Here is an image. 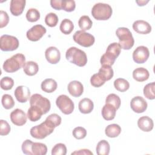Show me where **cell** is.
Returning a JSON list of instances; mask_svg holds the SVG:
<instances>
[{
    "instance_id": "cell-1",
    "label": "cell",
    "mask_w": 155,
    "mask_h": 155,
    "mask_svg": "<svg viewBox=\"0 0 155 155\" xmlns=\"http://www.w3.org/2000/svg\"><path fill=\"white\" fill-rule=\"evenodd\" d=\"M121 51V47L119 43L113 42L110 44L106 50V52L101 56L100 62L101 65L111 66L114 64L115 60L119 56Z\"/></svg>"
},
{
    "instance_id": "cell-2",
    "label": "cell",
    "mask_w": 155,
    "mask_h": 155,
    "mask_svg": "<svg viewBox=\"0 0 155 155\" xmlns=\"http://www.w3.org/2000/svg\"><path fill=\"white\" fill-rule=\"evenodd\" d=\"M21 148L23 153L27 155H45L47 152V147L45 144L33 142L30 139L23 142Z\"/></svg>"
},
{
    "instance_id": "cell-3",
    "label": "cell",
    "mask_w": 155,
    "mask_h": 155,
    "mask_svg": "<svg viewBox=\"0 0 155 155\" xmlns=\"http://www.w3.org/2000/svg\"><path fill=\"white\" fill-rule=\"evenodd\" d=\"M66 59L71 63L79 67H84L87 63L86 53L75 47H71L66 51Z\"/></svg>"
},
{
    "instance_id": "cell-4",
    "label": "cell",
    "mask_w": 155,
    "mask_h": 155,
    "mask_svg": "<svg viewBox=\"0 0 155 155\" xmlns=\"http://www.w3.org/2000/svg\"><path fill=\"white\" fill-rule=\"evenodd\" d=\"M25 63V56L22 53H17L5 61L2 68L7 73H14L23 68Z\"/></svg>"
},
{
    "instance_id": "cell-5",
    "label": "cell",
    "mask_w": 155,
    "mask_h": 155,
    "mask_svg": "<svg viewBox=\"0 0 155 155\" xmlns=\"http://www.w3.org/2000/svg\"><path fill=\"white\" fill-rule=\"evenodd\" d=\"M54 126L49 120L45 119L41 124L33 127L30 131V135L37 139H43L51 134L54 129Z\"/></svg>"
},
{
    "instance_id": "cell-6",
    "label": "cell",
    "mask_w": 155,
    "mask_h": 155,
    "mask_svg": "<svg viewBox=\"0 0 155 155\" xmlns=\"http://www.w3.org/2000/svg\"><path fill=\"white\" fill-rule=\"evenodd\" d=\"M116 35L119 39V44L124 50H130L134 44L132 33L128 28L119 27L116 31Z\"/></svg>"
},
{
    "instance_id": "cell-7",
    "label": "cell",
    "mask_w": 155,
    "mask_h": 155,
    "mask_svg": "<svg viewBox=\"0 0 155 155\" xmlns=\"http://www.w3.org/2000/svg\"><path fill=\"white\" fill-rule=\"evenodd\" d=\"M112 13V8L109 4L101 2L94 4L91 9L92 16L98 21L108 20L111 16Z\"/></svg>"
},
{
    "instance_id": "cell-8",
    "label": "cell",
    "mask_w": 155,
    "mask_h": 155,
    "mask_svg": "<svg viewBox=\"0 0 155 155\" xmlns=\"http://www.w3.org/2000/svg\"><path fill=\"white\" fill-rule=\"evenodd\" d=\"M73 38L75 42L84 47H91L95 41V38L91 34L82 30L76 31L73 35Z\"/></svg>"
},
{
    "instance_id": "cell-9",
    "label": "cell",
    "mask_w": 155,
    "mask_h": 155,
    "mask_svg": "<svg viewBox=\"0 0 155 155\" xmlns=\"http://www.w3.org/2000/svg\"><path fill=\"white\" fill-rule=\"evenodd\" d=\"M56 104L61 112L64 114H70L72 113L74 108V104L72 100L65 94H61L57 97Z\"/></svg>"
},
{
    "instance_id": "cell-10",
    "label": "cell",
    "mask_w": 155,
    "mask_h": 155,
    "mask_svg": "<svg viewBox=\"0 0 155 155\" xmlns=\"http://www.w3.org/2000/svg\"><path fill=\"white\" fill-rule=\"evenodd\" d=\"M19 44V41L15 36L8 35H4L1 36L0 48L2 51H14L18 48Z\"/></svg>"
},
{
    "instance_id": "cell-11",
    "label": "cell",
    "mask_w": 155,
    "mask_h": 155,
    "mask_svg": "<svg viewBox=\"0 0 155 155\" xmlns=\"http://www.w3.org/2000/svg\"><path fill=\"white\" fill-rule=\"evenodd\" d=\"M30 105H35L39 107L43 112V114H45L47 113L51 108V104L50 101L43 97L40 94H34L30 98Z\"/></svg>"
},
{
    "instance_id": "cell-12",
    "label": "cell",
    "mask_w": 155,
    "mask_h": 155,
    "mask_svg": "<svg viewBox=\"0 0 155 155\" xmlns=\"http://www.w3.org/2000/svg\"><path fill=\"white\" fill-rule=\"evenodd\" d=\"M46 28L42 25H35L29 29L26 33L27 38L31 41H39L46 33Z\"/></svg>"
},
{
    "instance_id": "cell-13",
    "label": "cell",
    "mask_w": 155,
    "mask_h": 155,
    "mask_svg": "<svg viewBox=\"0 0 155 155\" xmlns=\"http://www.w3.org/2000/svg\"><path fill=\"white\" fill-rule=\"evenodd\" d=\"M149 56L148 48L143 45L137 47L133 53V61L137 64H143L148 60Z\"/></svg>"
},
{
    "instance_id": "cell-14",
    "label": "cell",
    "mask_w": 155,
    "mask_h": 155,
    "mask_svg": "<svg viewBox=\"0 0 155 155\" xmlns=\"http://www.w3.org/2000/svg\"><path fill=\"white\" fill-rule=\"evenodd\" d=\"M147 102L141 96L134 97L130 102V107L133 111L137 113L144 112L147 108Z\"/></svg>"
},
{
    "instance_id": "cell-15",
    "label": "cell",
    "mask_w": 155,
    "mask_h": 155,
    "mask_svg": "<svg viewBox=\"0 0 155 155\" xmlns=\"http://www.w3.org/2000/svg\"><path fill=\"white\" fill-rule=\"evenodd\" d=\"M27 115L25 113L19 108L12 111L10 117L12 122L17 126H22L27 122Z\"/></svg>"
},
{
    "instance_id": "cell-16",
    "label": "cell",
    "mask_w": 155,
    "mask_h": 155,
    "mask_svg": "<svg viewBox=\"0 0 155 155\" xmlns=\"http://www.w3.org/2000/svg\"><path fill=\"white\" fill-rule=\"evenodd\" d=\"M45 56L49 63L51 64H56L60 61L61 53L58 48L51 46L46 49L45 51Z\"/></svg>"
},
{
    "instance_id": "cell-17",
    "label": "cell",
    "mask_w": 155,
    "mask_h": 155,
    "mask_svg": "<svg viewBox=\"0 0 155 155\" xmlns=\"http://www.w3.org/2000/svg\"><path fill=\"white\" fill-rule=\"evenodd\" d=\"M16 100L20 103L26 102L30 97V91L29 88L24 85H20L16 87L14 92Z\"/></svg>"
},
{
    "instance_id": "cell-18",
    "label": "cell",
    "mask_w": 155,
    "mask_h": 155,
    "mask_svg": "<svg viewBox=\"0 0 155 155\" xmlns=\"http://www.w3.org/2000/svg\"><path fill=\"white\" fill-rule=\"evenodd\" d=\"M133 30L139 34L146 35L151 31V26L150 24L143 20H137L133 24Z\"/></svg>"
},
{
    "instance_id": "cell-19",
    "label": "cell",
    "mask_w": 155,
    "mask_h": 155,
    "mask_svg": "<svg viewBox=\"0 0 155 155\" xmlns=\"http://www.w3.org/2000/svg\"><path fill=\"white\" fill-rule=\"evenodd\" d=\"M69 93L73 97H79L84 92V87L82 84L78 81H71L67 87Z\"/></svg>"
},
{
    "instance_id": "cell-20",
    "label": "cell",
    "mask_w": 155,
    "mask_h": 155,
    "mask_svg": "<svg viewBox=\"0 0 155 155\" xmlns=\"http://www.w3.org/2000/svg\"><path fill=\"white\" fill-rule=\"evenodd\" d=\"M25 3V0H12L10 4L11 13L15 16L21 15L24 10Z\"/></svg>"
},
{
    "instance_id": "cell-21",
    "label": "cell",
    "mask_w": 155,
    "mask_h": 155,
    "mask_svg": "<svg viewBox=\"0 0 155 155\" xmlns=\"http://www.w3.org/2000/svg\"><path fill=\"white\" fill-rule=\"evenodd\" d=\"M137 126L142 131L149 132L153 128V120L148 116H142L137 120Z\"/></svg>"
},
{
    "instance_id": "cell-22",
    "label": "cell",
    "mask_w": 155,
    "mask_h": 155,
    "mask_svg": "<svg viewBox=\"0 0 155 155\" xmlns=\"http://www.w3.org/2000/svg\"><path fill=\"white\" fill-rule=\"evenodd\" d=\"M116 110L113 105L110 104H105L102 109V116L105 120H111L115 117Z\"/></svg>"
},
{
    "instance_id": "cell-23",
    "label": "cell",
    "mask_w": 155,
    "mask_h": 155,
    "mask_svg": "<svg viewBox=\"0 0 155 155\" xmlns=\"http://www.w3.org/2000/svg\"><path fill=\"white\" fill-rule=\"evenodd\" d=\"M78 108L81 113L83 114L90 113L94 108V104L89 98H84L80 101Z\"/></svg>"
},
{
    "instance_id": "cell-24",
    "label": "cell",
    "mask_w": 155,
    "mask_h": 155,
    "mask_svg": "<svg viewBox=\"0 0 155 155\" xmlns=\"http://www.w3.org/2000/svg\"><path fill=\"white\" fill-rule=\"evenodd\" d=\"M150 76L148 71L143 67L137 68L133 71V78L137 82H143L147 81Z\"/></svg>"
},
{
    "instance_id": "cell-25",
    "label": "cell",
    "mask_w": 155,
    "mask_h": 155,
    "mask_svg": "<svg viewBox=\"0 0 155 155\" xmlns=\"http://www.w3.org/2000/svg\"><path fill=\"white\" fill-rule=\"evenodd\" d=\"M43 114L42 111L35 105H31L27 111V117L31 122L39 120Z\"/></svg>"
},
{
    "instance_id": "cell-26",
    "label": "cell",
    "mask_w": 155,
    "mask_h": 155,
    "mask_svg": "<svg viewBox=\"0 0 155 155\" xmlns=\"http://www.w3.org/2000/svg\"><path fill=\"white\" fill-rule=\"evenodd\" d=\"M41 89L46 93H53L57 89L58 84L55 80L51 78H48L44 80L41 83Z\"/></svg>"
},
{
    "instance_id": "cell-27",
    "label": "cell",
    "mask_w": 155,
    "mask_h": 155,
    "mask_svg": "<svg viewBox=\"0 0 155 155\" xmlns=\"http://www.w3.org/2000/svg\"><path fill=\"white\" fill-rule=\"evenodd\" d=\"M121 133L120 127L116 124H112L107 126L105 130V133L109 137H116Z\"/></svg>"
},
{
    "instance_id": "cell-28",
    "label": "cell",
    "mask_w": 155,
    "mask_h": 155,
    "mask_svg": "<svg viewBox=\"0 0 155 155\" xmlns=\"http://www.w3.org/2000/svg\"><path fill=\"white\" fill-rule=\"evenodd\" d=\"M24 72L28 76L35 75L39 70L38 64L34 61H28L25 63L23 67Z\"/></svg>"
},
{
    "instance_id": "cell-29",
    "label": "cell",
    "mask_w": 155,
    "mask_h": 155,
    "mask_svg": "<svg viewBox=\"0 0 155 155\" xmlns=\"http://www.w3.org/2000/svg\"><path fill=\"white\" fill-rule=\"evenodd\" d=\"M110 147L109 143L105 140H100L96 148V153L98 155H108L110 153Z\"/></svg>"
},
{
    "instance_id": "cell-30",
    "label": "cell",
    "mask_w": 155,
    "mask_h": 155,
    "mask_svg": "<svg viewBox=\"0 0 155 155\" xmlns=\"http://www.w3.org/2000/svg\"><path fill=\"white\" fill-rule=\"evenodd\" d=\"M59 29L64 35L70 34L74 29V24L73 22L68 19H64L62 21Z\"/></svg>"
},
{
    "instance_id": "cell-31",
    "label": "cell",
    "mask_w": 155,
    "mask_h": 155,
    "mask_svg": "<svg viewBox=\"0 0 155 155\" xmlns=\"http://www.w3.org/2000/svg\"><path fill=\"white\" fill-rule=\"evenodd\" d=\"M78 25L81 30L85 31V30H90L91 28L93 22L88 16L84 15L79 18L78 21Z\"/></svg>"
},
{
    "instance_id": "cell-32",
    "label": "cell",
    "mask_w": 155,
    "mask_h": 155,
    "mask_svg": "<svg viewBox=\"0 0 155 155\" xmlns=\"http://www.w3.org/2000/svg\"><path fill=\"white\" fill-rule=\"evenodd\" d=\"M115 88L120 92H124L130 88V84L127 80L124 78H117L114 81Z\"/></svg>"
},
{
    "instance_id": "cell-33",
    "label": "cell",
    "mask_w": 155,
    "mask_h": 155,
    "mask_svg": "<svg viewBox=\"0 0 155 155\" xmlns=\"http://www.w3.org/2000/svg\"><path fill=\"white\" fill-rule=\"evenodd\" d=\"M105 82V79L99 72L94 74L90 79V83L94 87H100L103 85Z\"/></svg>"
},
{
    "instance_id": "cell-34",
    "label": "cell",
    "mask_w": 155,
    "mask_h": 155,
    "mask_svg": "<svg viewBox=\"0 0 155 155\" xmlns=\"http://www.w3.org/2000/svg\"><path fill=\"white\" fill-rule=\"evenodd\" d=\"M154 82L147 84L143 88V94L147 99L150 100H153L155 98L154 94Z\"/></svg>"
},
{
    "instance_id": "cell-35",
    "label": "cell",
    "mask_w": 155,
    "mask_h": 155,
    "mask_svg": "<svg viewBox=\"0 0 155 155\" xmlns=\"http://www.w3.org/2000/svg\"><path fill=\"white\" fill-rule=\"evenodd\" d=\"M105 103L110 104L113 105L116 108V109L117 110L120 106L121 101L120 97L114 93H111L107 96L105 99Z\"/></svg>"
},
{
    "instance_id": "cell-36",
    "label": "cell",
    "mask_w": 155,
    "mask_h": 155,
    "mask_svg": "<svg viewBox=\"0 0 155 155\" xmlns=\"http://www.w3.org/2000/svg\"><path fill=\"white\" fill-rule=\"evenodd\" d=\"M40 13L38 10L31 8L28 10L26 13V19L30 22H34L38 21L40 18Z\"/></svg>"
},
{
    "instance_id": "cell-37",
    "label": "cell",
    "mask_w": 155,
    "mask_h": 155,
    "mask_svg": "<svg viewBox=\"0 0 155 155\" xmlns=\"http://www.w3.org/2000/svg\"><path fill=\"white\" fill-rule=\"evenodd\" d=\"M99 73L103 76L106 81L110 80L113 77L114 74L113 68L110 66L108 65H102L99 70Z\"/></svg>"
},
{
    "instance_id": "cell-38",
    "label": "cell",
    "mask_w": 155,
    "mask_h": 155,
    "mask_svg": "<svg viewBox=\"0 0 155 155\" xmlns=\"http://www.w3.org/2000/svg\"><path fill=\"white\" fill-rule=\"evenodd\" d=\"M1 102L4 108L7 110L12 108L15 105V101L12 96L8 94H5L2 96Z\"/></svg>"
},
{
    "instance_id": "cell-39",
    "label": "cell",
    "mask_w": 155,
    "mask_h": 155,
    "mask_svg": "<svg viewBox=\"0 0 155 155\" xmlns=\"http://www.w3.org/2000/svg\"><path fill=\"white\" fill-rule=\"evenodd\" d=\"M58 16L54 13L52 12L48 13L45 18V24L50 27H55L58 24Z\"/></svg>"
},
{
    "instance_id": "cell-40",
    "label": "cell",
    "mask_w": 155,
    "mask_h": 155,
    "mask_svg": "<svg viewBox=\"0 0 155 155\" xmlns=\"http://www.w3.org/2000/svg\"><path fill=\"white\" fill-rule=\"evenodd\" d=\"M1 88L4 90H11L14 85V81L12 78L8 76L2 78L0 81Z\"/></svg>"
},
{
    "instance_id": "cell-41",
    "label": "cell",
    "mask_w": 155,
    "mask_h": 155,
    "mask_svg": "<svg viewBox=\"0 0 155 155\" xmlns=\"http://www.w3.org/2000/svg\"><path fill=\"white\" fill-rule=\"evenodd\" d=\"M67 153V147L65 144L59 143L56 144L51 150L52 155H65Z\"/></svg>"
},
{
    "instance_id": "cell-42",
    "label": "cell",
    "mask_w": 155,
    "mask_h": 155,
    "mask_svg": "<svg viewBox=\"0 0 155 155\" xmlns=\"http://www.w3.org/2000/svg\"><path fill=\"white\" fill-rule=\"evenodd\" d=\"M62 10L67 12H71L74 10L76 8L75 1L73 0H62Z\"/></svg>"
},
{
    "instance_id": "cell-43",
    "label": "cell",
    "mask_w": 155,
    "mask_h": 155,
    "mask_svg": "<svg viewBox=\"0 0 155 155\" xmlns=\"http://www.w3.org/2000/svg\"><path fill=\"white\" fill-rule=\"evenodd\" d=\"M73 136L77 139H82L87 136L86 130L82 127H77L73 130Z\"/></svg>"
},
{
    "instance_id": "cell-44",
    "label": "cell",
    "mask_w": 155,
    "mask_h": 155,
    "mask_svg": "<svg viewBox=\"0 0 155 155\" xmlns=\"http://www.w3.org/2000/svg\"><path fill=\"white\" fill-rule=\"evenodd\" d=\"M10 126L8 123L4 120H0V134L1 136H6L10 132Z\"/></svg>"
},
{
    "instance_id": "cell-45",
    "label": "cell",
    "mask_w": 155,
    "mask_h": 155,
    "mask_svg": "<svg viewBox=\"0 0 155 155\" xmlns=\"http://www.w3.org/2000/svg\"><path fill=\"white\" fill-rule=\"evenodd\" d=\"M45 119L49 120L51 124H53L54 127L59 126L61 124L62 120L61 116H59L58 114L56 113H53L49 115L48 117H47Z\"/></svg>"
},
{
    "instance_id": "cell-46",
    "label": "cell",
    "mask_w": 155,
    "mask_h": 155,
    "mask_svg": "<svg viewBox=\"0 0 155 155\" xmlns=\"http://www.w3.org/2000/svg\"><path fill=\"white\" fill-rule=\"evenodd\" d=\"M9 22V17L7 12L1 10L0 12V28L5 27Z\"/></svg>"
},
{
    "instance_id": "cell-47",
    "label": "cell",
    "mask_w": 155,
    "mask_h": 155,
    "mask_svg": "<svg viewBox=\"0 0 155 155\" xmlns=\"http://www.w3.org/2000/svg\"><path fill=\"white\" fill-rule=\"evenodd\" d=\"M61 2L62 0H51L50 5L53 8L57 10H62Z\"/></svg>"
},
{
    "instance_id": "cell-48",
    "label": "cell",
    "mask_w": 155,
    "mask_h": 155,
    "mask_svg": "<svg viewBox=\"0 0 155 155\" xmlns=\"http://www.w3.org/2000/svg\"><path fill=\"white\" fill-rule=\"evenodd\" d=\"M71 154H85V155H93V153L87 149H82V150H79L78 151H75L74 152H73L71 153Z\"/></svg>"
},
{
    "instance_id": "cell-49",
    "label": "cell",
    "mask_w": 155,
    "mask_h": 155,
    "mask_svg": "<svg viewBox=\"0 0 155 155\" xmlns=\"http://www.w3.org/2000/svg\"><path fill=\"white\" fill-rule=\"evenodd\" d=\"M149 2V1H136V2L137 4V5L139 6H143L145 4H147L148 2Z\"/></svg>"
}]
</instances>
